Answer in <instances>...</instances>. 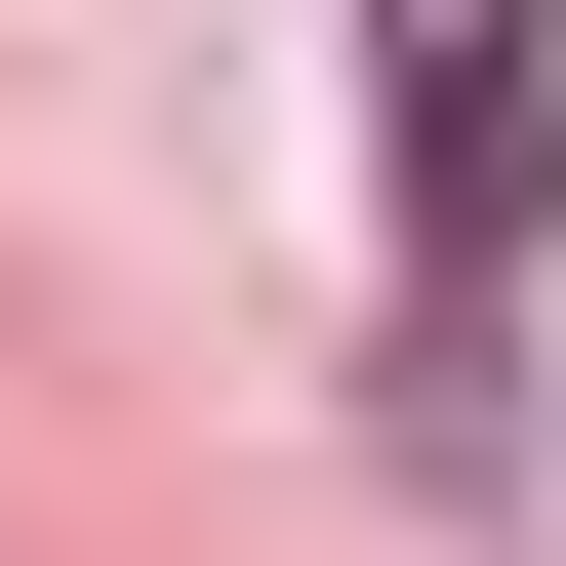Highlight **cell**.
Returning a JSON list of instances; mask_svg holds the SVG:
<instances>
[{
    "mask_svg": "<svg viewBox=\"0 0 566 566\" xmlns=\"http://www.w3.org/2000/svg\"><path fill=\"white\" fill-rule=\"evenodd\" d=\"M365 122H405V405L485 446V324H526V202H566V0H365Z\"/></svg>",
    "mask_w": 566,
    "mask_h": 566,
    "instance_id": "cell-1",
    "label": "cell"
}]
</instances>
